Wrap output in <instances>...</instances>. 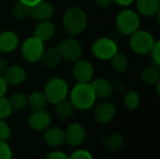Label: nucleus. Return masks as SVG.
<instances>
[{
  "label": "nucleus",
  "mask_w": 160,
  "mask_h": 159,
  "mask_svg": "<svg viewBox=\"0 0 160 159\" xmlns=\"http://www.w3.org/2000/svg\"><path fill=\"white\" fill-rule=\"evenodd\" d=\"M96 99L97 97L90 82H78L70 91V102L77 110L91 109L95 105Z\"/></svg>",
  "instance_id": "nucleus-1"
},
{
  "label": "nucleus",
  "mask_w": 160,
  "mask_h": 159,
  "mask_svg": "<svg viewBox=\"0 0 160 159\" xmlns=\"http://www.w3.org/2000/svg\"><path fill=\"white\" fill-rule=\"evenodd\" d=\"M87 15L78 7L68 8L62 18L65 30L71 36H76L84 31L87 26Z\"/></svg>",
  "instance_id": "nucleus-2"
},
{
  "label": "nucleus",
  "mask_w": 160,
  "mask_h": 159,
  "mask_svg": "<svg viewBox=\"0 0 160 159\" xmlns=\"http://www.w3.org/2000/svg\"><path fill=\"white\" fill-rule=\"evenodd\" d=\"M43 93L48 103L55 105L67 98L68 95V85L67 82L61 78H52L47 82Z\"/></svg>",
  "instance_id": "nucleus-3"
},
{
  "label": "nucleus",
  "mask_w": 160,
  "mask_h": 159,
  "mask_svg": "<svg viewBox=\"0 0 160 159\" xmlns=\"http://www.w3.org/2000/svg\"><path fill=\"white\" fill-rule=\"evenodd\" d=\"M117 30L126 36L132 35L139 29L140 17L137 12L132 9H123L116 16L115 20Z\"/></svg>",
  "instance_id": "nucleus-4"
},
{
  "label": "nucleus",
  "mask_w": 160,
  "mask_h": 159,
  "mask_svg": "<svg viewBox=\"0 0 160 159\" xmlns=\"http://www.w3.org/2000/svg\"><path fill=\"white\" fill-rule=\"evenodd\" d=\"M130 36L129 45L132 51L140 55L149 54L154 44L156 43L154 36L148 31L139 29Z\"/></svg>",
  "instance_id": "nucleus-5"
},
{
  "label": "nucleus",
  "mask_w": 160,
  "mask_h": 159,
  "mask_svg": "<svg viewBox=\"0 0 160 159\" xmlns=\"http://www.w3.org/2000/svg\"><path fill=\"white\" fill-rule=\"evenodd\" d=\"M117 52L118 47L116 42L110 37H99L92 44V53L98 60H110Z\"/></svg>",
  "instance_id": "nucleus-6"
},
{
  "label": "nucleus",
  "mask_w": 160,
  "mask_h": 159,
  "mask_svg": "<svg viewBox=\"0 0 160 159\" xmlns=\"http://www.w3.org/2000/svg\"><path fill=\"white\" fill-rule=\"evenodd\" d=\"M61 58L68 63H75L82 55V47L81 43L73 38L68 37L62 40L57 46Z\"/></svg>",
  "instance_id": "nucleus-7"
},
{
  "label": "nucleus",
  "mask_w": 160,
  "mask_h": 159,
  "mask_svg": "<svg viewBox=\"0 0 160 159\" xmlns=\"http://www.w3.org/2000/svg\"><path fill=\"white\" fill-rule=\"evenodd\" d=\"M44 42L38 38L30 37L26 38L21 48L22 57L29 63H38L41 60L43 52H44Z\"/></svg>",
  "instance_id": "nucleus-8"
},
{
  "label": "nucleus",
  "mask_w": 160,
  "mask_h": 159,
  "mask_svg": "<svg viewBox=\"0 0 160 159\" xmlns=\"http://www.w3.org/2000/svg\"><path fill=\"white\" fill-rule=\"evenodd\" d=\"M65 133V142L72 147H79L82 145L85 141L86 133L83 127L79 123L70 124L66 130Z\"/></svg>",
  "instance_id": "nucleus-9"
},
{
  "label": "nucleus",
  "mask_w": 160,
  "mask_h": 159,
  "mask_svg": "<svg viewBox=\"0 0 160 159\" xmlns=\"http://www.w3.org/2000/svg\"><path fill=\"white\" fill-rule=\"evenodd\" d=\"M72 74L77 82H90L94 76V67L87 60H78L74 63Z\"/></svg>",
  "instance_id": "nucleus-10"
},
{
  "label": "nucleus",
  "mask_w": 160,
  "mask_h": 159,
  "mask_svg": "<svg viewBox=\"0 0 160 159\" xmlns=\"http://www.w3.org/2000/svg\"><path fill=\"white\" fill-rule=\"evenodd\" d=\"M52 117L45 110L33 111L28 116L29 127L36 131H44L51 126Z\"/></svg>",
  "instance_id": "nucleus-11"
},
{
  "label": "nucleus",
  "mask_w": 160,
  "mask_h": 159,
  "mask_svg": "<svg viewBox=\"0 0 160 159\" xmlns=\"http://www.w3.org/2000/svg\"><path fill=\"white\" fill-rule=\"evenodd\" d=\"M115 112V106L111 101H103L95 108L94 118L99 124H108L113 120Z\"/></svg>",
  "instance_id": "nucleus-12"
},
{
  "label": "nucleus",
  "mask_w": 160,
  "mask_h": 159,
  "mask_svg": "<svg viewBox=\"0 0 160 159\" xmlns=\"http://www.w3.org/2000/svg\"><path fill=\"white\" fill-rule=\"evenodd\" d=\"M53 14V7L47 1H40L30 7V16L38 22L48 21Z\"/></svg>",
  "instance_id": "nucleus-13"
},
{
  "label": "nucleus",
  "mask_w": 160,
  "mask_h": 159,
  "mask_svg": "<svg viewBox=\"0 0 160 159\" xmlns=\"http://www.w3.org/2000/svg\"><path fill=\"white\" fill-rule=\"evenodd\" d=\"M3 78L8 85L18 86L25 81L26 72L21 66H11L7 67L3 74Z\"/></svg>",
  "instance_id": "nucleus-14"
},
{
  "label": "nucleus",
  "mask_w": 160,
  "mask_h": 159,
  "mask_svg": "<svg viewBox=\"0 0 160 159\" xmlns=\"http://www.w3.org/2000/svg\"><path fill=\"white\" fill-rule=\"evenodd\" d=\"M44 142L51 147H59L65 142L64 130L58 127H49L43 132Z\"/></svg>",
  "instance_id": "nucleus-15"
},
{
  "label": "nucleus",
  "mask_w": 160,
  "mask_h": 159,
  "mask_svg": "<svg viewBox=\"0 0 160 159\" xmlns=\"http://www.w3.org/2000/svg\"><path fill=\"white\" fill-rule=\"evenodd\" d=\"M19 44L18 35L10 30L0 33V52L8 53L13 52Z\"/></svg>",
  "instance_id": "nucleus-16"
},
{
  "label": "nucleus",
  "mask_w": 160,
  "mask_h": 159,
  "mask_svg": "<svg viewBox=\"0 0 160 159\" xmlns=\"http://www.w3.org/2000/svg\"><path fill=\"white\" fill-rule=\"evenodd\" d=\"M90 83L93 87V90H94V93H95L97 98L98 97L102 98V99L108 98L112 95V93L114 91L112 83L104 78L96 79Z\"/></svg>",
  "instance_id": "nucleus-17"
},
{
  "label": "nucleus",
  "mask_w": 160,
  "mask_h": 159,
  "mask_svg": "<svg viewBox=\"0 0 160 159\" xmlns=\"http://www.w3.org/2000/svg\"><path fill=\"white\" fill-rule=\"evenodd\" d=\"M55 33V27L52 22L42 21L39 22L34 29V37L42 42L50 40Z\"/></svg>",
  "instance_id": "nucleus-18"
},
{
  "label": "nucleus",
  "mask_w": 160,
  "mask_h": 159,
  "mask_svg": "<svg viewBox=\"0 0 160 159\" xmlns=\"http://www.w3.org/2000/svg\"><path fill=\"white\" fill-rule=\"evenodd\" d=\"M125 145V139L124 137L117 133V132H112L108 134L103 141V147L105 150L111 153H115L120 151Z\"/></svg>",
  "instance_id": "nucleus-19"
},
{
  "label": "nucleus",
  "mask_w": 160,
  "mask_h": 159,
  "mask_svg": "<svg viewBox=\"0 0 160 159\" xmlns=\"http://www.w3.org/2000/svg\"><path fill=\"white\" fill-rule=\"evenodd\" d=\"M159 5V0H138L137 10L141 15L146 17L158 15Z\"/></svg>",
  "instance_id": "nucleus-20"
},
{
  "label": "nucleus",
  "mask_w": 160,
  "mask_h": 159,
  "mask_svg": "<svg viewBox=\"0 0 160 159\" xmlns=\"http://www.w3.org/2000/svg\"><path fill=\"white\" fill-rule=\"evenodd\" d=\"M159 66H157L155 64L144 67L141 72L142 81L148 85L157 84V82H159Z\"/></svg>",
  "instance_id": "nucleus-21"
},
{
  "label": "nucleus",
  "mask_w": 160,
  "mask_h": 159,
  "mask_svg": "<svg viewBox=\"0 0 160 159\" xmlns=\"http://www.w3.org/2000/svg\"><path fill=\"white\" fill-rule=\"evenodd\" d=\"M61 60L62 58H61V55L59 53L57 47H50L44 50L40 61H42L45 67L49 68H53L60 64Z\"/></svg>",
  "instance_id": "nucleus-22"
},
{
  "label": "nucleus",
  "mask_w": 160,
  "mask_h": 159,
  "mask_svg": "<svg viewBox=\"0 0 160 159\" xmlns=\"http://www.w3.org/2000/svg\"><path fill=\"white\" fill-rule=\"evenodd\" d=\"M47 98L44 95V93L36 91L29 95L27 97V105L31 108L33 111H39L44 110L47 106Z\"/></svg>",
  "instance_id": "nucleus-23"
},
{
  "label": "nucleus",
  "mask_w": 160,
  "mask_h": 159,
  "mask_svg": "<svg viewBox=\"0 0 160 159\" xmlns=\"http://www.w3.org/2000/svg\"><path fill=\"white\" fill-rule=\"evenodd\" d=\"M111 67L116 73H124L128 67V58L124 52H117L111 59Z\"/></svg>",
  "instance_id": "nucleus-24"
},
{
  "label": "nucleus",
  "mask_w": 160,
  "mask_h": 159,
  "mask_svg": "<svg viewBox=\"0 0 160 159\" xmlns=\"http://www.w3.org/2000/svg\"><path fill=\"white\" fill-rule=\"evenodd\" d=\"M74 107L70 101L64 99L55 104V113L61 119H68L74 113Z\"/></svg>",
  "instance_id": "nucleus-25"
},
{
  "label": "nucleus",
  "mask_w": 160,
  "mask_h": 159,
  "mask_svg": "<svg viewBox=\"0 0 160 159\" xmlns=\"http://www.w3.org/2000/svg\"><path fill=\"white\" fill-rule=\"evenodd\" d=\"M11 14H12L13 18L18 21L25 20L28 16H30V7L18 1L12 7Z\"/></svg>",
  "instance_id": "nucleus-26"
},
{
  "label": "nucleus",
  "mask_w": 160,
  "mask_h": 159,
  "mask_svg": "<svg viewBox=\"0 0 160 159\" xmlns=\"http://www.w3.org/2000/svg\"><path fill=\"white\" fill-rule=\"evenodd\" d=\"M10 106L13 111H21L27 105V97L22 93H14L8 98Z\"/></svg>",
  "instance_id": "nucleus-27"
},
{
  "label": "nucleus",
  "mask_w": 160,
  "mask_h": 159,
  "mask_svg": "<svg viewBox=\"0 0 160 159\" xmlns=\"http://www.w3.org/2000/svg\"><path fill=\"white\" fill-rule=\"evenodd\" d=\"M124 103L128 110H136L141 104V98L139 94L135 90H129L125 94Z\"/></svg>",
  "instance_id": "nucleus-28"
},
{
  "label": "nucleus",
  "mask_w": 160,
  "mask_h": 159,
  "mask_svg": "<svg viewBox=\"0 0 160 159\" xmlns=\"http://www.w3.org/2000/svg\"><path fill=\"white\" fill-rule=\"evenodd\" d=\"M13 110L10 106L8 98L0 97V119L5 120L11 115Z\"/></svg>",
  "instance_id": "nucleus-29"
},
{
  "label": "nucleus",
  "mask_w": 160,
  "mask_h": 159,
  "mask_svg": "<svg viewBox=\"0 0 160 159\" xmlns=\"http://www.w3.org/2000/svg\"><path fill=\"white\" fill-rule=\"evenodd\" d=\"M11 135V129L7 122L0 119V142H8Z\"/></svg>",
  "instance_id": "nucleus-30"
},
{
  "label": "nucleus",
  "mask_w": 160,
  "mask_h": 159,
  "mask_svg": "<svg viewBox=\"0 0 160 159\" xmlns=\"http://www.w3.org/2000/svg\"><path fill=\"white\" fill-rule=\"evenodd\" d=\"M149 54L151 55V58L153 60V64L160 66V42L159 40H157L154 44L152 50L150 51Z\"/></svg>",
  "instance_id": "nucleus-31"
},
{
  "label": "nucleus",
  "mask_w": 160,
  "mask_h": 159,
  "mask_svg": "<svg viewBox=\"0 0 160 159\" xmlns=\"http://www.w3.org/2000/svg\"><path fill=\"white\" fill-rule=\"evenodd\" d=\"M0 159H12V151L7 142H0Z\"/></svg>",
  "instance_id": "nucleus-32"
},
{
  "label": "nucleus",
  "mask_w": 160,
  "mask_h": 159,
  "mask_svg": "<svg viewBox=\"0 0 160 159\" xmlns=\"http://www.w3.org/2000/svg\"><path fill=\"white\" fill-rule=\"evenodd\" d=\"M68 159H94V157L90 152L84 149H78L68 157Z\"/></svg>",
  "instance_id": "nucleus-33"
},
{
  "label": "nucleus",
  "mask_w": 160,
  "mask_h": 159,
  "mask_svg": "<svg viewBox=\"0 0 160 159\" xmlns=\"http://www.w3.org/2000/svg\"><path fill=\"white\" fill-rule=\"evenodd\" d=\"M45 159H68V156L61 151H54L46 156Z\"/></svg>",
  "instance_id": "nucleus-34"
},
{
  "label": "nucleus",
  "mask_w": 160,
  "mask_h": 159,
  "mask_svg": "<svg viewBox=\"0 0 160 159\" xmlns=\"http://www.w3.org/2000/svg\"><path fill=\"white\" fill-rule=\"evenodd\" d=\"M8 90V84L3 78V76H0V97H4Z\"/></svg>",
  "instance_id": "nucleus-35"
},
{
  "label": "nucleus",
  "mask_w": 160,
  "mask_h": 159,
  "mask_svg": "<svg viewBox=\"0 0 160 159\" xmlns=\"http://www.w3.org/2000/svg\"><path fill=\"white\" fill-rule=\"evenodd\" d=\"M112 2V0H95L96 5L98 7H101V8H104V7H109Z\"/></svg>",
  "instance_id": "nucleus-36"
},
{
  "label": "nucleus",
  "mask_w": 160,
  "mask_h": 159,
  "mask_svg": "<svg viewBox=\"0 0 160 159\" xmlns=\"http://www.w3.org/2000/svg\"><path fill=\"white\" fill-rule=\"evenodd\" d=\"M135 0H112V2H115L116 4H118L119 6L122 7H128L129 5H131Z\"/></svg>",
  "instance_id": "nucleus-37"
},
{
  "label": "nucleus",
  "mask_w": 160,
  "mask_h": 159,
  "mask_svg": "<svg viewBox=\"0 0 160 159\" xmlns=\"http://www.w3.org/2000/svg\"><path fill=\"white\" fill-rule=\"evenodd\" d=\"M7 67H8L7 62L5 61V59H3V58L0 57V76H3V74L6 71Z\"/></svg>",
  "instance_id": "nucleus-38"
},
{
  "label": "nucleus",
  "mask_w": 160,
  "mask_h": 159,
  "mask_svg": "<svg viewBox=\"0 0 160 159\" xmlns=\"http://www.w3.org/2000/svg\"><path fill=\"white\" fill-rule=\"evenodd\" d=\"M18 1H20V2H22V3H23V4L29 6V7H32V6H34L35 4H37V3H38V2H40V1H42V0H18Z\"/></svg>",
  "instance_id": "nucleus-39"
},
{
  "label": "nucleus",
  "mask_w": 160,
  "mask_h": 159,
  "mask_svg": "<svg viewBox=\"0 0 160 159\" xmlns=\"http://www.w3.org/2000/svg\"><path fill=\"white\" fill-rule=\"evenodd\" d=\"M159 1H160V0H159Z\"/></svg>",
  "instance_id": "nucleus-40"
}]
</instances>
